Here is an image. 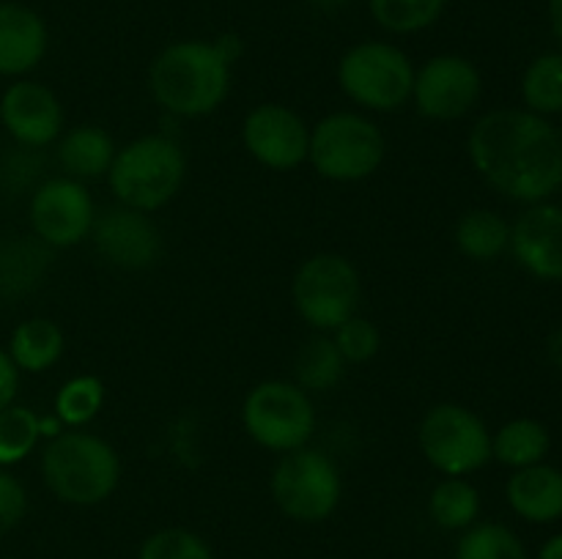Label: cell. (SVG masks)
<instances>
[{"instance_id": "6da1fadb", "label": "cell", "mask_w": 562, "mask_h": 559, "mask_svg": "<svg viewBox=\"0 0 562 559\" xmlns=\"http://www.w3.org/2000/svg\"><path fill=\"white\" fill-rule=\"evenodd\" d=\"M467 153L472 168L510 201L541 203L562 184V135L530 110L481 115L467 137Z\"/></svg>"}, {"instance_id": "7a4b0ae2", "label": "cell", "mask_w": 562, "mask_h": 559, "mask_svg": "<svg viewBox=\"0 0 562 559\" xmlns=\"http://www.w3.org/2000/svg\"><path fill=\"white\" fill-rule=\"evenodd\" d=\"M234 66L206 38H181L168 44L148 66V91L154 102L179 118H203L231 93Z\"/></svg>"}, {"instance_id": "3957f363", "label": "cell", "mask_w": 562, "mask_h": 559, "mask_svg": "<svg viewBox=\"0 0 562 559\" xmlns=\"http://www.w3.org/2000/svg\"><path fill=\"white\" fill-rule=\"evenodd\" d=\"M42 480L64 504L93 507L113 497L121 480V458L97 433L66 427L42 449Z\"/></svg>"}, {"instance_id": "277c9868", "label": "cell", "mask_w": 562, "mask_h": 559, "mask_svg": "<svg viewBox=\"0 0 562 559\" xmlns=\"http://www.w3.org/2000/svg\"><path fill=\"white\" fill-rule=\"evenodd\" d=\"M187 179V157L168 135H143L113 157L108 184L115 201L135 212L151 214L179 195Z\"/></svg>"}, {"instance_id": "5b68a950", "label": "cell", "mask_w": 562, "mask_h": 559, "mask_svg": "<svg viewBox=\"0 0 562 559\" xmlns=\"http://www.w3.org/2000/svg\"><path fill=\"white\" fill-rule=\"evenodd\" d=\"M387 157L379 124L360 113H329L311 129L307 162L322 179L335 184L366 181L382 168Z\"/></svg>"}, {"instance_id": "8992f818", "label": "cell", "mask_w": 562, "mask_h": 559, "mask_svg": "<svg viewBox=\"0 0 562 559\" xmlns=\"http://www.w3.org/2000/svg\"><path fill=\"white\" fill-rule=\"evenodd\" d=\"M338 85L371 113H395L412 102L415 64L398 44L368 38L340 55Z\"/></svg>"}, {"instance_id": "52a82bcc", "label": "cell", "mask_w": 562, "mask_h": 559, "mask_svg": "<svg viewBox=\"0 0 562 559\" xmlns=\"http://www.w3.org/2000/svg\"><path fill=\"white\" fill-rule=\"evenodd\" d=\"M280 513L300 524H322L338 510L344 477L324 449L300 447L280 455L269 480Z\"/></svg>"}, {"instance_id": "ba28073f", "label": "cell", "mask_w": 562, "mask_h": 559, "mask_svg": "<svg viewBox=\"0 0 562 559\" xmlns=\"http://www.w3.org/2000/svg\"><path fill=\"white\" fill-rule=\"evenodd\" d=\"M360 294V272L338 252H318L302 261L291 283L294 310L316 332H335L340 323L357 316Z\"/></svg>"}, {"instance_id": "9c48e42d", "label": "cell", "mask_w": 562, "mask_h": 559, "mask_svg": "<svg viewBox=\"0 0 562 559\" xmlns=\"http://www.w3.org/2000/svg\"><path fill=\"white\" fill-rule=\"evenodd\" d=\"M241 425L258 447L269 453H291L305 447L316 431V409L311 395L294 381H261L241 403Z\"/></svg>"}, {"instance_id": "30bf717a", "label": "cell", "mask_w": 562, "mask_h": 559, "mask_svg": "<svg viewBox=\"0 0 562 559\" xmlns=\"http://www.w3.org/2000/svg\"><path fill=\"white\" fill-rule=\"evenodd\" d=\"M417 442L428 464L445 477H467L492 460L486 422L461 403H437L423 414Z\"/></svg>"}, {"instance_id": "8fae6325", "label": "cell", "mask_w": 562, "mask_h": 559, "mask_svg": "<svg viewBox=\"0 0 562 559\" xmlns=\"http://www.w3.org/2000/svg\"><path fill=\"white\" fill-rule=\"evenodd\" d=\"M97 206L82 181L58 175L47 179L31 192L27 223L33 236L49 250H69L91 236Z\"/></svg>"}, {"instance_id": "7c38bea8", "label": "cell", "mask_w": 562, "mask_h": 559, "mask_svg": "<svg viewBox=\"0 0 562 559\" xmlns=\"http://www.w3.org/2000/svg\"><path fill=\"white\" fill-rule=\"evenodd\" d=\"M481 71L464 55H434L420 69H415L412 104L428 121L464 118L481 102Z\"/></svg>"}, {"instance_id": "4fadbf2b", "label": "cell", "mask_w": 562, "mask_h": 559, "mask_svg": "<svg viewBox=\"0 0 562 559\" xmlns=\"http://www.w3.org/2000/svg\"><path fill=\"white\" fill-rule=\"evenodd\" d=\"M241 142L258 164L289 173L307 162L311 126L296 110L267 102L252 107L241 121Z\"/></svg>"}, {"instance_id": "5bb4252c", "label": "cell", "mask_w": 562, "mask_h": 559, "mask_svg": "<svg viewBox=\"0 0 562 559\" xmlns=\"http://www.w3.org/2000/svg\"><path fill=\"white\" fill-rule=\"evenodd\" d=\"M88 239L110 266L124 269V272H143L162 255V233L154 219L121 203L97 214Z\"/></svg>"}, {"instance_id": "9a60e30c", "label": "cell", "mask_w": 562, "mask_h": 559, "mask_svg": "<svg viewBox=\"0 0 562 559\" xmlns=\"http://www.w3.org/2000/svg\"><path fill=\"white\" fill-rule=\"evenodd\" d=\"M0 124L14 146L38 151L64 135V104L53 88L20 77L0 93Z\"/></svg>"}, {"instance_id": "2e32d148", "label": "cell", "mask_w": 562, "mask_h": 559, "mask_svg": "<svg viewBox=\"0 0 562 559\" xmlns=\"http://www.w3.org/2000/svg\"><path fill=\"white\" fill-rule=\"evenodd\" d=\"M514 258L541 280H562V206L532 203L510 228Z\"/></svg>"}, {"instance_id": "e0dca14e", "label": "cell", "mask_w": 562, "mask_h": 559, "mask_svg": "<svg viewBox=\"0 0 562 559\" xmlns=\"http://www.w3.org/2000/svg\"><path fill=\"white\" fill-rule=\"evenodd\" d=\"M49 31L36 9L16 0H0V77L31 75L44 60Z\"/></svg>"}, {"instance_id": "ac0fdd59", "label": "cell", "mask_w": 562, "mask_h": 559, "mask_svg": "<svg viewBox=\"0 0 562 559\" xmlns=\"http://www.w3.org/2000/svg\"><path fill=\"white\" fill-rule=\"evenodd\" d=\"M510 510L530 524H552L562 518V471L536 464L516 469L505 486Z\"/></svg>"}, {"instance_id": "d6986e66", "label": "cell", "mask_w": 562, "mask_h": 559, "mask_svg": "<svg viewBox=\"0 0 562 559\" xmlns=\"http://www.w3.org/2000/svg\"><path fill=\"white\" fill-rule=\"evenodd\" d=\"M53 263V250L36 236L0 241V296L22 299L44 283Z\"/></svg>"}, {"instance_id": "ffe728a7", "label": "cell", "mask_w": 562, "mask_h": 559, "mask_svg": "<svg viewBox=\"0 0 562 559\" xmlns=\"http://www.w3.org/2000/svg\"><path fill=\"white\" fill-rule=\"evenodd\" d=\"M115 142L102 126L82 124L64 132L58 137V164L64 175L75 181H91L99 175H108L115 157Z\"/></svg>"}, {"instance_id": "44dd1931", "label": "cell", "mask_w": 562, "mask_h": 559, "mask_svg": "<svg viewBox=\"0 0 562 559\" xmlns=\"http://www.w3.org/2000/svg\"><path fill=\"white\" fill-rule=\"evenodd\" d=\"M66 338L53 318H25L9 338V356L20 373H44L64 356Z\"/></svg>"}, {"instance_id": "7402d4cb", "label": "cell", "mask_w": 562, "mask_h": 559, "mask_svg": "<svg viewBox=\"0 0 562 559\" xmlns=\"http://www.w3.org/2000/svg\"><path fill=\"white\" fill-rule=\"evenodd\" d=\"M549 447H552V436H549L547 425L538 420H530V417L505 422L492 436V458L510 466V469H525V466L543 464Z\"/></svg>"}, {"instance_id": "603a6c76", "label": "cell", "mask_w": 562, "mask_h": 559, "mask_svg": "<svg viewBox=\"0 0 562 559\" xmlns=\"http://www.w3.org/2000/svg\"><path fill=\"white\" fill-rule=\"evenodd\" d=\"M456 247L470 261H494L510 244V225L492 208H472L456 223Z\"/></svg>"}, {"instance_id": "cb8c5ba5", "label": "cell", "mask_w": 562, "mask_h": 559, "mask_svg": "<svg viewBox=\"0 0 562 559\" xmlns=\"http://www.w3.org/2000/svg\"><path fill=\"white\" fill-rule=\"evenodd\" d=\"M346 360L327 332H318L300 349L294 362V384L311 392H329L340 384Z\"/></svg>"}, {"instance_id": "d4e9b609", "label": "cell", "mask_w": 562, "mask_h": 559, "mask_svg": "<svg viewBox=\"0 0 562 559\" xmlns=\"http://www.w3.org/2000/svg\"><path fill=\"white\" fill-rule=\"evenodd\" d=\"M428 513L434 524L448 532L470 529L481 513V493L464 477H445L428 499Z\"/></svg>"}, {"instance_id": "484cf974", "label": "cell", "mask_w": 562, "mask_h": 559, "mask_svg": "<svg viewBox=\"0 0 562 559\" xmlns=\"http://www.w3.org/2000/svg\"><path fill=\"white\" fill-rule=\"evenodd\" d=\"M448 0H368L373 22L393 36L423 33L439 22Z\"/></svg>"}, {"instance_id": "4316f807", "label": "cell", "mask_w": 562, "mask_h": 559, "mask_svg": "<svg viewBox=\"0 0 562 559\" xmlns=\"http://www.w3.org/2000/svg\"><path fill=\"white\" fill-rule=\"evenodd\" d=\"M521 99L538 115L562 113V53H543L521 77Z\"/></svg>"}, {"instance_id": "83f0119b", "label": "cell", "mask_w": 562, "mask_h": 559, "mask_svg": "<svg viewBox=\"0 0 562 559\" xmlns=\"http://www.w3.org/2000/svg\"><path fill=\"white\" fill-rule=\"evenodd\" d=\"M104 381L99 376H75L55 395L53 414L64 422V427H82L102 411L104 406Z\"/></svg>"}, {"instance_id": "f1b7e54d", "label": "cell", "mask_w": 562, "mask_h": 559, "mask_svg": "<svg viewBox=\"0 0 562 559\" xmlns=\"http://www.w3.org/2000/svg\"><path fill=\"white\" fill-rule=\"evenodd\" d=\"M456 559H530L525 543L503 524H472L464 529Z\"/></svg>"}, {"instance_id": "f546056e", "label": "cell", "mask_w": 562, "mask_h": 559, "mask_svg": "<svg viewBox=\"0 0 562 559\" xmlns=\"http://www.w3.org/2000/svg\"><path fill=\"white\" fill-rule=\"evenodd\" d=\"M38 438V414L27 406L11 403L0 411V466L22 464L36 449Z\"/></svg>"}, {"instance_id": "4dcf8cb0", "label": "cell", "mask_w": 562, "mask_h": 559, "mask_svg": "<svg viewBox=\"0 0 562 559\" xmlns=\"http://www.w3.org/2000/svg\"><path fill=\"white\" fill-rule=\"evenodd\" d=\"M137 559H214V554L201 535L181 529V526H170V529L148 535Z\"/></svg>"}, {"instance_id": "1f68e13d", "label": "cell", "mask_w": 562, "mask_h": 559, "mask_svg": "<svg viewBox=\"0 0 562 559\" xmlns=\"http://www.w3.org/2000/svg\"><path fill=\"white\" fill-rule=\"evenodd\" d=\"M333 340L340 354H344L346 365L371 362L379 354V345H382V334H379L376 323L362 316H351L349 321L340 323L333 332Z\"/></svg>"}, {"instance_id": "d6a6232c", "label": "cell", "mask_w": 562, "mask_h": 559, "mask_svg": "<svg viewBox=\"0 0 562 559\" xmlns=\"http://www.w3.org/2000/svg\"><path fill=\"white\" fill-rule=\"evenodd\" d=\"M42 157L36 148L14 146V151L5 153L0 159V186L9 192H25L36 190L42 184Z\"/></svg>"}, {"instance_id": "836d02e7", "label": "cell", "mask_w": 562, "mask_h": 559, "mask_svg": "<svg viewBox=\"0 0 562 559\" xmlns=\"http://www.w3.org/2000/svg\"><path fill=\"white\" fill-rule=\"evenodd\" d=\"M27 513V491L9 469L0 466V537L20 526Z\"/></svg>"}, {"instance_id": "e575fe53", "label": "cell", "mask_w": 562, "mask_h": 559, "mask_svg": "<svg viewBox=\"0 0 562 559\" xmlns=\"http://www.w3.org/2000/svg\"><path fill=\"white\" fill-rule=\"evenodd\" d=\"M16 392H20V370L11 362L9 351L0 349V411L16 403Z\"/></svg>"}, {"instance_id": "d590c367", "label": "cell", "mask_w": 562, "mask_h": 559, "mask_svg": "<svg viewBox=\"0 0 562 559\" xmlns=\"http://www.w3.org/2000/svg\"><path fill=\"white\" fill-rule=\"evenodd\" d=\"M214 47L220 49V55H223L231 66H234L236 60L241 58V53H245V44H241V38L236 36V33H223V36H217L214 38Z\"/></svg>"}, {"instance_id": "8d00e7d4", "label": "cell", "mask_w": 562, "mask_h": 559, "mask_svg": "<svg viewBox=\"0 0 562 559\" xmlns=\"http://www.w3.org/2000/svg\"><path fill=\"white\" fill-rule=\"evenodd\" d=\"M64 422L58 420L55 414H47V417H38V433H42V438H55L58 433H64Z\"/></svg>"}, {"instance_id": "74e56055", "label": "cell", "mask_w": 562, "mask_h": 559, "mask_svg": "<svg viewBox=\"0 0 562 559\" xmlns=\"http://www.w3.org/2000/svg\"><path fill=\"white\" fill-rule=\"evenodd\" d=\"M549 25H552L554 38L562 44V0H549Z\"/></svg>"}, {"instance_id": "f35d334b", "label": "cell", "mask_w": 562, "mask_h": 559, "mask_svg": "<svg viewBox=\"0 0 562 559\" xmlns=\"http://www.w3.org/2000/svg\"><path fill=\"white\" fill-rule=\"evenodd\" d=\"M538 559H562V535L549 537L538 551Z\"/></svg>"}, {"instance_id": "ab89813d", "label": "cell", "mask_w": 562, "mask_h": 559, "mask_svg": "<svg viewBox=\"0 0 562 559\" xmlns=\"http://www.w3.org/2000/svg\"><path fill=\"white\" fill-rule=\"evenodd\" d=\"M549 351H552V360L562 367V332H558L552 340H549Z\"/></svg>"}, {"instance_id": "60d3db41", "label": "cell", "mask_w": 562, "mask_h": 559, "mask_svg": "<svg viewBox=\"0 0 562 559\" xmlns=\"http://www.w3.org/2000/svg\"><path fill=\"white\" fill-rule=\"evenodd\" d=\"M311 3L322 11H338L340 5H346L349 0H311Z\"/></svg>"}]
</instances>
